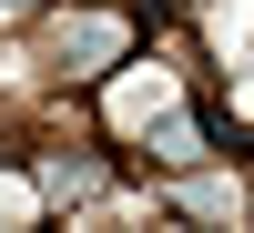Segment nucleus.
I'll list each match as a JSON object with an SVG mask.
<instances>
[{"instance_id": "obj_2", "label": "nucleus", "mask_w": 254, "mask_h": 233, "mask_svg": "<svg viewBox=\"0 0 254 233\" xmlns=\"http://www.w3.org/2000/svg\"><path fill=\"white\" fill-rule=\"evenodd\" d=\"M153 152H163V162H193V152H214V142H203V122L173 112V122H153Z\"/></svg>"}, {"instance_id": "obj_3", "label": "nucleus", "mask_w": 254, "mask_h": 233, "mask_svg": "<svg viewBox=\"0 0 254 233\" xmlns=\"http://www.w3.org/2000/svg\"><path fill=\"white\" fill-rule=\"evenodd\" d=\"M41 183H51V193H102V162H51Z\"/></svg>"}, {"instance_id": "obj_4", "label": "nucleus", "mask_w": 254, "mask_h": 233, "mask_svg": "<svg viewBox=\"0 0 254 233\" xmlns=\"http://www.w3.org/2000/svg\"><path fill=\"white\" fill-rule=\"evenodd\" d=\"M10 10H31V0H0V20H10Z\"/></svg>"}, {"instance_id": "obj_1", "label": "nucleus", "mask_w": 254, "mask_h": 233, "mask_svg": "<svg viewBox=\"0 0 254 233\" xmlns=\"http://www.w3.org/2000/svg\"><path fill=\"white\" fill-rule=\"evenodd\" d=\"M122 20H71V31H61V61H71V71H112V51H122Z\"/></svg>"}]
</instances>
